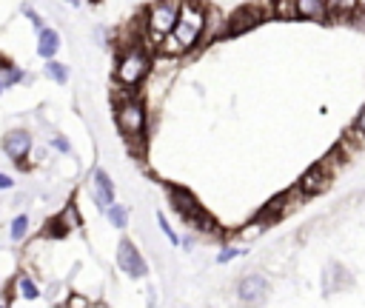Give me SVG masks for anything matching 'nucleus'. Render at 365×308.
Listing matches in <instances>:
<instances>
[{"mask_svg": "<svg viewBox=\"0 0 365 308\" xmlns=\"http://www.w3.org/2000/svg\"><path fill=\"white\" fill-rule=\"evenodd\" d=\"M60 46H63V40H60V31H57V29L43 26V29L37 31V46H34V48H37V57L51 60V57H57Z\"/></svg>", "mask_w": 365, "mask_h": 308, "instance_id": "12", "label": "nucleus"}, {"mask_svg": "<svg viewBox=\"0 0 365 308\" xmlns=\"http://www.w3.org/2000/svg\"><path fill=\"white\" fill-rule=\"evenodd\" d=\"M14 188V177L11 174H0V191H11Z\"/></svg>", "mask_w": 365, "mask_h": 308, "instance_id": "30", "label": "nucleus"}, {"mask_svg": "<svg viewBox=\"0 0 365 308\" xmlns=\"http://www.w3.org/2000/svg\"><path fill=\"white\" fill-rule=\"evenodd\" d=\"M157 225H160V231L165 234V240H168L171 245H182V240H180V234H177V231L171 228V222L165 220V214H163V211H157Z\"/></svg>", "mask_w": 365, "mask_h": 308, "instance_id": "23", "label": "nucleus"}, {"mask_svg": "<svg viewBox=\"0 0 365 308\" xmlns=\"http://www.w3.org/2000/svg\"><path fill=\"white\" fill-rule=\"evenodd\" d=\"M325 3H328L331 17H354L362 0H325Z\"/></svg>", "mask_w": 365, "mask_h": 308, "instance_id": "18", "label": "nucleus"}, {"mask_svg": "<svg viewBox=\"0 0 365 308\" xmlns=\"http://www.w3.org/2000/svg\"><path fill=\"white\" fill-rule=\"evenodd\" d=\"M3 151H6V157H11V163L26 165V157L31 154V134L26 128H11L3 137Z\"/></svg>", "mask_w": 365, "mask_h": 308, "instance_id": "10", "label": "nucleus"}, {"mask_svg": "<svg viewBox=\"0 0 365 308\" xmlns=\"http://www.w3.org/2000/svg\"><path fill=\"white\" fill-rule=\"evenodd\" d=\"M51 148L57 154H71V143H68L66 134H51Z\"/></svg>", "mask_w": 365, "mask_h": 308, "instance_id": "26", "label": "nucleus"}, {"mask_svg": "<svg viewBox=\"0 0 365 308\" xmlns=\"http://www.w3.org/2000/svg\"><path fill=\"white\" fill-rule=\"evenodd\" d=\"M180 20V0H154L143 14V43L154 51L160 40L177 26Z\"/></svg>", "mask_w": 365, "mask_h": 308, "instance_id": "3", "label": "nucleus"}, {"mask_svg": "<svg viewBox=\"0 0 365 308\" xmlns=\"http://www.w3.org/2000/svg\"><path fill=\"white\" fill-rule=\"evenodd\" d=\"M3 91H6V86H3V77H0V97H3Z\"/></svg>", "mask_w": 365, "mask_h": 308, "instance_id": "32", "label": "nucleus"}, {"mask_svg": "<svg viewBox=\"0 0 365 308\" xmlns=\"http://www.w3.org/2000/svg\"><path fill=\"white\" fill-rule=\"evenodd\" d=\"M351 274L345 271V265H339V262H331L328 268H325V291H342L345 285H351Z\"/></svg>", "mask_w": 365, "mask_h": 308, "instance_id": "14", "label": "nucleus"}, {"mask_svg": "<svg viewBox=\"0 0 365 308\" xmlns=\"http://www.w3.org/2000/svg\"><path fill=\"white\" fill-rule=\"evenodd\" d=\"M66 3H68V6H80V0H66Z\"/></svg>", "mask_w": 365, "mask_h": 308, "instance_id": "31", "label": "nucleus"}, {"mask_svg": "<svg viewBox=\"0 0 365 308\" xmlns=\"http://www.w3.org/2000/svg\"><path fill=\"white\" fill-rule=\"evenodd\" d=\"M354 134L365 137V106L359 108V114H356V120H354Z\"/></svg>", "mask_w": 365, "mask_h": 308, "instance_id": "29", "label": "nucleus"}, {"mask_svg": "<svg viewBox=\"0 0 365 308\" xmlns=\"http://www.w3.org/2000/svg\"><path fill=\"white\" fill-rule=\"evenodd\" d=\"M29 228H31L29 214H17V217H11V222H9V240H11V242H23L26 234H29Z\"/></svg>", "mask_w": 365, "mask_h": 308, "instance_id": "16", "label": "nucleus"}, {"mask_svg": "<svg viewBox=\"0 0 365 308\" xmlns=\"http://www.w3.org/2000/svg\"><path fill=\"white\" fill-rule=\"evenodd\" d=\"M117 268H120L128 279H143V277H148V262H145V257L140 254V248H137L128 237H123V240L117 242Z\"/></svg>", "mask_w": 365, "mask_h": 308, "instance_id": "7", "label": "nucleus"}, {"mask_svg": "<svg viewBox=\"0 0 365 308\" xmlns=\"http://www.w3.org/2000/svg\"><path fill=\"white\" fill-rule=\"evenodd\" d=\"M23 14H26V20H29V23H31L37 31L46 26V23H43V17L37 14V9H34V6H23Z\"/></svg>", "mask_w": 365, "mask_h": 308, "instance_id": "27", "label": "nucleus"}, {"mask_svg": "<svg viewBox=\"0 0 365 308\" xmlns=\"http://www.w3.org/2000/svg\"><path fill=\"white\" fill-rule=\"evenodd\" d=\"M205 23H208V6H202L200 0H180V20L160 40L157 51L174 60L188 54L205 40Z\"/></svg>", "mask_w": 365, "mask_h": 308, "instance_id": "1", "label": "nucleus"}, {"mask_svg": "<svg viewBox=\"0 0 365 308\" xmlns=\"http://www.w3.org/2000/svg\"><path fill=\"white\" fill-rule=\"evenodd\" d=\"M103 214H106V220H108V222H111L114 228H120V231H123V228L128 225V208H125V205H120V202L108 205V208H106Z\"/></svg>", "mask_w": 365, "mask_h": 308, "instance_id": "20", "label": "nucleus"}, {"mask_svg": "<svg viewBox=\"0 0 365 308\" xmlns=\"http://www.w3.org/2000/svg\"><path fill=\"white\" fill-rule=\"evenodd\" d=\"M331 183H334V168H328V160H319V163H314L311 168H305V171L299 174L297 188H299L305 197H317V194H322Z\"/></svg>", "mask_w": 365, "mask_h": 308, "instance_id": "8", "label": "nucleus"}, {"mask_svg": "<svg viewBox=\"0 0 365 308\" xmlns=\"http://www.w3.org/2000/svg\"><path fill=\"white\" fill-rule=\"evenodd\" d=\"M268 14L277 20H297V0H271Z\"/></svg>", "mask_w": 365, "mask_h": 308, "instance_id": "15", "label": "nucleus"}, {"mask_svg": "<svg viewBox=\"0 0 365 308\" xmlns=\"http://www.w3.org/2000/svg\"><path fill=\"white\" fill-rule=\"evenodd\" d=\"M14 288H17V294H20L23 299H29V302L40 297V285H37V282H34L29 274H20V277L14 279Z\"/></svg>", "mask_w": 365, "mask_h": 308, "instance_id": "19", "label": "nucleus"}, {"mask_svg": "<svg viewBox=\"0 0 365 308\" xmlns=\"http://www.w3.org/2000/svg\"><path fill=\"white\" fill-rule=\"evenodd\" d=\"M57 217L66 222V228H68V231H74V228H80V225H83V217H80V208H77V202H74V200H68V202H66V208H63Z\"/></svg>", "mask_w": 365, "mask_h": 308, "instance_id": "21", "label": "nucleus"}, {"mask_svg": "<svg viewBox=\"0 0 365 308\" xmlns=\"http://www.w3.org/2000/svg\"><path fill=\"white\" fill-rule=\"evenodd\" d=\"M242 254H245V248H240V245H225V248H220L217 262H220V265H228L231 260H240Z\"/></svg>", "mask_w": 365, "mask_h": 308, "instance_id": "24", "label": "nucleus"}, {"mask_svg": "<svg viewBox=\"0 0 365 308\" xmlns=\"http://www.w3.org/2000/svg\"><path fill=\"white\" fill-rule=\"evenodd\" d=\"M23 80H26V71H23L20 66H11V68L3 71V86H6V88L17 86V83H23Z\"/></svg>", "mask_w": 365, "mask_h": 308, "instance_id": "25", "label": "nucleus"}, {"mask_svg": "<svg viewBox=\"0 0 365 308\" xmlns=\"http://www.w3.org/2000/svg\"><path fill=\"white\" fill-rule=\"evenodd\" d=\"M91 185H94V205H97L100 211H106L108 205L117 202V191H114V183H111V177H108L106 168H94Z\"/></svg>", "mask_w": 365, "mask_h": 308, "instance_id": "11", "label": "nucleus"}, {"mask_svg": "<svg viewBox=\"0 0 365 308\" xmlns=\"http://www.w3.org/2000/svg\"><path fill=\"white\" fill-rule=\"evenodd\" d=\"M66 234H68V228H66V222L60 217H51L48 225H46V231H43V237H48V240H63Z\"/></svg>", "mask_w": 365, "mask_h": 308, "instance_id": "22", "label": "nucleus"}, {"mask_svg": "<svg viewBox=\"0 0 365 308\" xmlns=\"http://www.w3.org/2000/svg\"><path fill=\"white\" fill-rule=\"evenodd\" d=\"M268 297V279L262 274H245L237 282V299L245 305H257Z\"/></svg>", "mask_w": 365, "mask_h": 308, "instance_id": "9", "label": "nucleus"}, {"mask_svg": "<svg viewBox=\"0 0 365 308\" xmlns=\"http://www.w3.org/2000/svg\"><path fill=\"white\" fill-rule=\"evenodd\" d=\"M268 17V11L259 6V3H248V6H240L228 14L225 20V37H237V34H245L251 29H257L262 20Z\"/></svg>", "mask_w": 365, "mask_h": 308, "instance_id": "6", "label": "nucleus"}, {"mask_svg": "<svg viewBox=\"0 0 365 308\" xmlns=\"http://www.w3.org/2000/svg\"><path fill=\"white\" fill-rule=\"evenodd\" d=\"M66 305H68V308H88L91 302H88V299H86L83 294H68V299H66Z\"/></svg>", "mask_w": 365, "mask_h": 308, "instance_id": "28", "label": "nucleus"}, {"mask_svg": "<svg viewBox=\"0 0 365 308\" xmlns=\"http://www.w3.org/2000/svg\"><path fill=\"white\" fill-rule=\"evenodd\" d=\"M297 17L311 20V23H328L331 11H328L325 0H297Z\"/></svg>", "mask_w": 365, "mask_h": 308, "instance_id": "13", "label": "nucleus"}, {"mask_svg": "<svg viewBox=\"0 0 365 308\" xmlns=\"http://www.w3.org/2000/svg\"><path fill=\"white\" fill-rule=\"evenodd\" d=\"M151 68H154V51L143 40L125 43L114 63V83L140 88L145 83V77L151 74Z\"/></svg>", "mask_w": 365, "mask_h": 308, "instance_id": "2", "label": "nucleus"}, {"mask_svg": "<svg viewBox=\"0 0 365 308\" xmlns=\"http://www.w3.org/2000/svg\"><path fill=\"white\" fill-rule=\"evenodd\" d=\"M168 202H171V208H174L188 225H194L197 231H220L217 220L200 205V200H197L188 188H182V185H168Z\"/></svg>", "mask_w": 365, "mask_h": 308, "instance_id": "5", "label": "nucleus"}, {"mask_svg": "<svg viewBox=\"0 0 365 308\" xmlns=\"http://www.w3.org/2000/svg\"><path fill=\"white\" fill-rule=\"evenodd\" d=\"M43 71H46V77H48L51 83H57V86H66V83H68V66L60 63V60H54V57L46 60V68H43Z\"/></svg>", "mask_w": 365, "mask_h": 308, "instance_id": "17", "label": "nucleus"}, {"mask_svg": "<svg viewBox=\"0 0 365 308\" xmlns=\"http://www.w3.org/2000/svg\"><path fill=\"white\" fill-rule=\"evenodd\" d=\"M114 123L123 134L125 143L131 145H143L145 131H148V111L145 103L140 97H131L125 103H114Z\"/></svg>", "mask_w": 365, "mask_h": 308, "instance_id": "4", "label": "nucleus"}]
</instances>
